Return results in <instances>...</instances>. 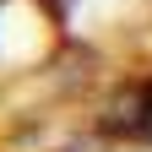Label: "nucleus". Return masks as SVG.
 <instances>
[{
	"label": "nucleus",
	"instance_id": "1",
	"mask_svg": "<svg viewBox=\"0 0 152 152\" xmlns=\"http://www.w3.org/2000/svg\"><path fill=\"white\" fill-rule=\"evenodd\" d=\"M103 130H114V136H130V141H147V147H152V76L125 82V87L109 98V109H103Z\"/></svg>",
	"mask_w": 152,
	"mask_h": 152
}]
</instances>
